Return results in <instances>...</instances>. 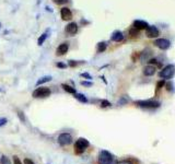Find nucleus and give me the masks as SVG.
<instances>
[{"instance_id":"nucleus-26","label":"nucleus","mask_w":175,"mask_h":164,"mask_svg":"<svg viewBox=\"0 0 175 164\" xmlns=\"http://www.w3.org/2000/svg\"><path fill=\"white\" fill-rule=\"evenodd\" d=\"M13 164H22L21 160L18 158L16 155H14V157H13Z\"/></svg>"},{"instance_id":"nucleus-1","label":"nucleus","mask_w":175,"mask_h":164,"mask_svg":"<svg viewBox=\"0 0 175 164\" xmlns=\"http://www.w3.org/2000/svg\"><path fill=\"white\" fill-rule=\"evenodd\" d=\"M98 164H116L117 162L115 161L114 155L111 152L106 151V150H102L100 151L98 157Z\"/></svg>"},{"instance_id":"nucleus-19","label":"nucleus","mask_w":175,"mask_h":164,"mask_svg":"<svg viewBox=\"0 0 175 164\" xmlns=\"http://www.w3.org/2000/svg\"><path fill=\"white\" fill-rule=\"evenodd\" d=\"M47 36H48V34H47V33H46V32L43 33V34H42V35L39 36V38H38V39H37V44H38V45H39V46H42V45H43L44 42L46 41V38H47Z\"/></svg>"},{"instance_id":"nucleus-23","label":"nucleus","mask_w":175,"mask_h":164,"mask_svg":"<svg viewBox=\"0 0 175 164\" xmlns=\"http://www.w3.org/2000/svg\"><path fill=\"white\" fill-rule=\"evenodd\" d=\"M56 5H65L67 2H69V0H53Z\"/></svg>"},{"instance_id":"nucleus-27","label":"nucleus","mask_w":175,"mask_h":164,"mask_svg":"<svg viewBox=\"0 0 175 164\" xmlns=\"http://www.w3.org/2000/svg\"><path fill=\"white\" fill-rule=\"evenodd\" d=\"M56 66H57L58 68H60V69H65V68H67V65L64 64V62H57Z\"/></svg>"},{"instance_id":"nucleus-3","label":"nucleus","mask_w":175,"mask_h":164,"mask_svg":"<svg viewBox=\"0 0 175 164\" xmlns=\"http://www.w3.org/2000/svg\"><path fill=\"white\" fill-rule=\"evenodd\" d=\"M137 106L142 107V108H158L160 107L161 103L158 101H153V100H147V101H137L135 102Z\"/></svg>"},{"instance_id":"nucleus-5","label":"nucleus","mask_w":175,"mask_h":164,"mask_svg":"<svg viewBox=\"0 0 175 164\" xmlns=\"http://www.w3.org/2000/svg\"><path fill=\"white\" fill-rule=\"evenodd\" d=\"M90 146V142L88 141L85 138H79L75 143V150L77 153L84 152V150Z\"/></svg>"},{"instance_id":"nucleus-16","label":"nucleus","mask_w":175,"mask_h":164,"mask_svg":"<svg viewBox=\"0 0 175 164\" xmlns=\"http://www.w3.org/2000/svg\"><path fill=\"white\" fill-rule=\"evenodd\" d=\"M52 80V77L50 76H45V77H42L39 80H37L36 82V85H41V84H43V83H46V82H49Z\"/></svg>"},{"instance_id":"nucleus-14","label":"nucleus","mask_w":175,"mask_h":164,"mask_svg":"<svg viewBox=\"0 0 175 164\" xmlns=\"http://www.w3.org/2000/svg\"><path fill=\"white\" fill-rule=\"evenodd\" d=\"M123 38H124V35H123V33L120 31H115L113 33V35H112V41L113 42H120V41H123Z\"/></svg>"},{"instance_id":"nucleus-11","label":"nucleus","mask_w":175,"mask_h":164,"mask_svg":"<svg viewBox=\"0 0 175 164\" xmlns=\"http://www.w3.org/2000/svg\"><path fill=\"white\" fill-rule=\"evenodd\" d=\"M68 49H69V44L68 43H61L59 44V46L56 49V55L57 56H64L68 53Z\"/></svg>"},{"instance_id":"nucleus-7","label":"nucleus","mask_w":175,"mask_h":164,"mask_svg":"<svg viewBox=\"0 0 175 164\" xmlns=\"http://www.w3.org/2000/svg\"><path fill=\"white\" fill-rule=\"evenodd\" d=\"M65 32L68 36H73L78 33V24L76 22H70L68 23L65 27Z\"/></svg>"},{"instance_id":"nucleus-21","label":"nucleus","mask_w":175,"mask_h":164,"mask_svg":"<svg viewBox=\"0 0 175 164\" xmlns=\"http://www.w3.org/2000/svg\"><path fill=\"white\" fill-rule=\"evenodd\" d=\"M109 106H111V103L107 100H102L101 101V107H109Z\"/></svg>"},{"instance_id":"nucleus-30","label":"nucleus","mask_w":175,"mask_h":164,"mask_svg":"<svg viewBox=\"0 0 175 164\" xmlns=\"http://www.w3.org/2000/svg\"><path fill=\"white\" fill-rule=\"evenodd\" d=\"M81 77H83V78H87V79H89V80H90V79H92V77L90 76L89 73H87V72H84V73H81Z\"/></svg>"},{"instance_id":"nucleus-20","label":"nucleus","mask_w":175,"mask_h":164,"mask_svg":"<svg viewBox=\"0 0 175 164\" xmlns=\"http://www.w3.org/2000/svg\"><path fill=\"white\" fill-rule=\"evenodd\" d=\"M0 164H11L10 159L8 158V157H5V155H2L0 158Z\"/></svg>"},{"instance_id":"nucleus-10","label":"nucleus","mask_w":175,"mask_h":164,"mask_svg":"<svg viewBox=\"0 0 175 164\" xmlns=\"http://www.w3.org/2000/svg\"><path fill=\"white\" fill-rule=\"evenodd\" d=\"M60 16L64 21H69L72 19V12L68 7H64L60 9Z\"/></svg>"},{"instance_id":"nucleus-29","label":"nucleus","mask_w":175,"mask_h":164,"mask_svg":"<svg viewBox=\"0 0 175 164\" xmlns=\"http://www.w3.org/2000/svg\"><path fill=\"white\" fill-rule=\"evenodd\" d=\"M7 123H8V119H7V118H0V127H1V126H5Z\"/></svg>"},{"instance_id":"nucleus-12","label":"nucleus","mask_w":175,"mask_h":164,"mask_svg":"<svg viewBox=\"0 0 175 164\" xmlns=\"http://www.w3.org/2000/svg\"><path fill=\"white\" fill-rule=\"evenodd\" d=\"M132 26L137 28V30H143V28H147L149 26V24H148L146 21H142V20H136V21L134 22V24H132Z\"/></svg>"},{"instance_id":"nucleus-2","label":"nucleus","mask_w":175,"mask_h":164,"mask_svg":"<svg viewBox=\"0 0 175 164\" xmlns=\"http://www.w3.org/2000/svg\"><path fill=\"white\" fill-rule=\"evenodd\" d=\"M50 94H52V91H50L49 87H37L36 90H34L32 93V96L34 98H48Z\"/></svg>"},{"instance_id":"nucleus-8","label":"nucleus","mask_w":175,"mask_h":164,"mask_svg":"<svg viewBox=\"0 0 175 164\" xmlns=\"http://www.w3.org/2000/svg\"><path fill=\"white\" fill-rule=\"evenodd\" d=\"M154 45L158 47V48L162 49V50H165L168 49L171 46V42L166 38H158L154 41Z\"/></svg>"},{"instance_id":"nucleus-25","label":"nucleus","mask_w":175,"mask_h":164,"mask_svg":"<svg viewBox=\"0 0 175 164\" xmlns=\"http://www.w3.org/2000/svg\"><path fill=\"white\" fill-rule=\"evenodd\" d=\"M68 65L70 66V67H76V66L79 65V62H77L75 60H69V61H68Z\"/></svg>"},{"instance_id":"nucleus-22","label":"nucleus","mask_w":175,"mask_h":164,"mask_svg":"<svg viewBox=\"0 0 175 164\" xmlns=\"http://www.w3.org/2000/svg\"><path fill=\"white\" fill-rule=\"evenodd\" d=\"M18 117L21 119L22 123H25V116H24V114H23V112L19 110V112H18Z\"/></svg>"},{"instance_id":"nucleus-4","label":"nucleus","mask_w":175,"mask_h":164,"mask_svg":"<svg viewBox=\"0 0 175 164\" xmlns=\"http://www.w3.org/2000/svg\"><path fill=\"white\" fill-rule=\"evenodd\" d=\"M175 73V67L173 65H168L165 66L162 70L160 71V73H159V76L160 78H162L163 80L165 79H171L172 77L174 76Z\"/></svg>"},{"instance_id":"nucleus-9","label":"nucleus","mask_w":175,"mask_h":164,"mask_svg":"<svg viewBox=\"0 0 175 164\" xmlns=\"http://www.w3.org/2000/svg\"><path fill=\"white\" fill-rule=\"evenodd\" d=\"M146 35H147L149 38H154L159 36V30L157 26L154 25H149V26L146 28Z\"/></svg>"},{"instance_id":"nucleus-17","label":"nucleus","mask_w":175,"mask_h":164,"mask_svg":"<svg viewBox=\"0 0 175 164\" xmlns=\"http://www.w3.org/2000/svg\"><path fill=\"white\" fill-rule=\"evenodd\" d=\"M75 98L79 101V102H81V103H88V98L83 95V94H81V93H76L75 94Z\"/></svg>"},{"instance_id":"nucleus-24","label":"nucleus","mask_w":175,"mask_h":164,"mask_svg":"<svg viewBox=\"0 0 175 164\" xmlns=\"http://www.w3.org/2000/svg\"><path fill=\"white\" fill-rule=\"evenodd\" d=\"M138 31H139V30H137V28H135V27H134V28H132V30H130V34L131 35H132V36H138V34H139V32H138Z\"/></svg>"},{"instance_id":"nucleus-32","label":"nucleus","mask_w":175,"mask_h":164,"mask_svg":"<svg viewBox=\"0 0 175 164\" xmlns=\"http://www.w3.org/2000/svg\"><path fill=\"white\" fill-rule=\"evenodd\" d=\"M24 164H35L31 159H25L24 160Z\"/></svg>"},{"instance_id":"nucleus-31","label":"nucleus","mask_w":175,"mask_h":164,"mask_svg":"<svg viewBox=\"0 0 175 164\" xmlns=\"http://www.w3.org/2000/svg\"><path fill=\"white\" fill-rule=\"evenodd\" d=\"M164 84H165V83H164V80H161V81L158 82V85H157V87H158V89H161V87H163Z\"/></svg>"},{"instance_id":"nucleus-13","label":"nucleus","mask_w":175,"mask_h":164,"mask_svg":"<svg viewBox=\"0 0 175 164\" xmlns=\"http://www.w3.org/2000/svg\"><path fill=\"white\" fill-rule=\"evenodd\" d=\"M155 73V67L152 65H148L143 68V75L147 77H151Z\"/></svg>"},{"instance_id":"nucleus-33","label":"nucleus","mask_w":175,"mask_h":164,"mask_svg":"<svg viewBox=\"0 0 175 164\" xmlns=\"http://www.w3.org/2000/svg\"><path fill=\"white\" fill-rule=\"evenodd\" d=\"M166 89H168V91H171V90H172V87H173V85H172V84H171V83H168V84H166Z\"/></svg>"},{"instance_id":"nucleus-18","label":"nucleus","mask_w":175,"mask_h":164,"mask_svg":"<svg viewBox=\"0 0 175 164\" xmlns=\"http://www.w3.org/2000/svg\"><path fill=\"white\" fill-rule=\"evenodd\" d=\"M106 43L105 42H101V43L98 44V48H96V52L98 53H103V52H105V49H106Z\"/></svg>"},{"instance_id":"nucleus-28","label":"nucleus","mask_w":175,"mask_h":164,"mask_svg":"<svg viewBox=\"0 0 175 164\" xmlns=\"http://www.w3.org/2000/svg\"><path fill=\"white\" fill-rule=\"evenodd\" d=\"M81 84L82 85H84V87H92V82H90V81H82L81 82Z\"/></svg>"},{"instance_id":"nucleus-6","label":"nucleus","mask_w":175,"mask_h":164,"mask_svg":"<svg viewBox=\"0 0 175 164\" xmlns=\"http://www.w3.org/2000/svg\"><path fill=\"white\" fill-rule=\"evenodd\" d=\"M58 143L60 146L65 147V146H69L72 143V136L70 134H67V132H64V134H60L58 136Z\"/></svg>"},{"instance_id":"nucleus-15","label":"nucleus","mask_w":175,"mask_h":164,"mask_svg":"<svg viewBox=\"0 0 175 164\" xmlns=\"http://www.w3.org/2000/svg\"><path fill=\"white\" fill-rule=\"evenodd\" d=\"M61 87L65 90L66 92L70 93V94H76V89L75 87H70V85H68V84H61Z\"/></svg>"}]
</instances>
